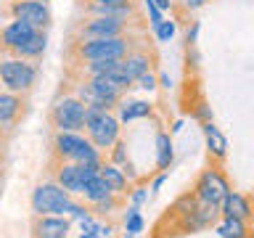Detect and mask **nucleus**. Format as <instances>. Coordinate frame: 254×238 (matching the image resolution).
<instances>
[{
	"instance_id": "nucleus-1",
	"label": "nucleus",
	"mask_w": 254,
	"mask_h": 238,
	"mask_svg": "<svg viewBox=\"0 0 254 238\" xmlns=\"http://www.w3.org/2000/svg\"><path fill=\"white\" fill-rule=\"evenodd\" d=\"M143 40H146V32H132V35H122V37H101V40L66 37L64 66H82V63H93V61H122Z\"/></svg>"
},
{
	"instance_id": "nucleus-2",
	"label": "nucleus",
	"mask_w": 254,
	"mask_h": 238,
	"mask_svg": "<svg viewBox=\"0 0 254 238\" xmlns=\"http://www.w3.org/2000/svg\"><path fill=\"white\" fill-rule=\"evenodd\" d=\"M132 32H146V21L140 19H109V16H85L69 27V37L77 40H101V37H122Z\"/></svg>"
},
{
	"instance_id": "nucleus-3",
	"label": "nucleus",
	"mask_w": 254,
	"mask_h": 238,
	"mask_svg": "<svg viewBox=\"0 0 254 238\" xmlns=\"http://www.w3.org/2000/svg\"><path fill=\"white\" fill-rule=\"evenodd\" d=\"M85 111L87 106L71 93H56L48 106V124L53 132H85Z\"/></svg>"
},
{
	"instance_id": "nucleus-4",
	"label": "nucleus",
	"mask_w": 254,
	"mask_h": 238,
	"mask_svg": "<svg viewBox=\"0 0 254 238\" xmlns=\"http://www.w3.org/2000/svg\"><path fill=\"white\" fill-rule=\"evenodd\" d=\"M101 164L103 162L77 164V162H61V159H51V156H48L45 172H48V178L56 180L64 190H69L74 198H79V196H82V190H85V185L101 172Z\"/></svg>"
},
{
	"instance_id": "nucleus-5",
	"label": "nucleus",
	"mask_w": 254,
	"mask_h": 238,
	"mask_svg": "<svg viewBox=\"0 0 254 238\" xmlns=\"http://www.w3.org/2000/svg\"><path fill=\"white\" fill-rule=\"evenodd\" d=\"M40 63L27 59H13V56H0V90L29 95L37 85Z\"/></svg>"
},
{
	"instance_id": "nucleus-6",
	"label": "nucleus",
	"mask_w": 254,
	"mask_h": 238,
	"mask_svg": "<svg viewBox=\"0 0 254 238\" xmlns=\"http://www.w3.org/2000/svg\"><path fill=\"white\" fill-rule=\"evenodd\" d=\"M85 135H87V140L106 156L109 148L122 138V122L117 119L114 111L87 109L85 111Z\"/></svg>"
},
{
	"instance_id": "nucleus-7",
	"label": "nucleus",
	"mask_w": 254,
	"mask_h": 238,
	"mask_svg": "<svg viewBox=\"0 0 254 238\" xmlns=\"http://www.w3.org/2000/svg\"><path fill=\"white\" fill-rule=\"evenodd\" d=\"M74 196L69 190H64L56 180H43L32 188V196H29V209L32 214H66Z\"/></svg>"
},
{
	"instance_id": "nucleus-8",
	"label": "nucleus",
	"mask_w": 254,
	"mask_h": 238,
	"mask_svg": "<svg viewBox=\"0 0 254 238\" xmlns=\"http://www.w3.org/2000/svg\"><path fill=\"white\" fill-rule=\"evenodd\" d=\"M3 16L8 21L19 19V21L32 24L35 29H45V32L51 29V24H53L51 5L37 3V0H8V3L3 5Z\"/></svg>"
},
{
	"instance_id": "nucleus-9",
	"label": "nucleus",
	"mask_w": 254,
	"mask_h": 238,
	"mask_svg": "<svg viewBox=\"0 0 254 238\" xmlns=\"http://www.w3.org/2000/svg\"><path fill=\"white\" fill-rule=\"evenodd\" d=\"M230 182L225 178V172H222V167L220 164H212V167H206V170L196 178L193 182V193L198 201H206V204H222L225 201V196L230 193Z\"/></svg>"
},
{
	"instance_id": "nucleus-10",
	"label": "nucleus",
	"mask_w": 254,
	"mask_h": 238,
	"mask_svg": "<svg viewBox=\"0 0 254 238\" xmlns=\"http://www.w3.org/2000/svg\"><path fill=\"white\" fill-rule=\"evenodd\" d=\"M29 114V95H16L8 90H0V127L5 135H13Z\"/></svg>"
},
{
	"instance_id": "nucleus-11",
	"label": "nucleus",
	"mask_w": 254,
	"mask_h": 238,
	"mask_svg": "<svg viewBox=\"0 0 254 238\" xmlns=\"http://www.w3.org/2000/svg\"><path fill=\"white\" fill-rule=\"evenodd\" d=\"M156 63H159L156 48L151 45L148 40H143V43L135 48V51H130V53L122 59V63H119V71L135 82V79H138L143 71H151V69L156 71Z\"/></svg>"
},
{
	"instance_id": "nucleus-12",
	"label": "nucleus",
	"mask_w": 254,
	"mask_h": 238,
	"mask_svg": "<svg viewBox=\"0 0 254 238\" xmlns=\"http://www.w3.org/2000/svg\"><path fill=\"white\" fill-rule=\"evenodd\" d=\"M71 225L66 214H32L29 238H69Z\"/></svg>"
},
{
	"instance_id": "nucleus-13",
	"label": "nucleus",
	"mask_w": 254,
	"mask_h": 238,
	"mask_svg": "<svg viewBox=\"0 0 254 238\" xmlns=\"http://www.w3.org/2000/svg\"><path fill=\"white\" fill-rule=\"evenodd\" d=\"M35 27L27 21H19V19H11L5 27H0V56H13L24 43H29L35 37Z\"/></svg>"
},
{
	"instance_id": "nucleus-14",
	"label": "nucleus",
	"mask_w": 254,
	"mask_h": 238,
	"mask_svg": "<svg viewBox=\"0 0 254 238\" xmlns=\"http://www.w3.org/2000/svg\"><path fill=\"white\" fill-rule=\"evenodd\" d=\"M85 143H87L85 132H53L48 156L61 159V162H74V156L79 154V148H82Z\"/></svg>"
},
{
	"instance_id": "nucleus-15",
	"label": "nucleus",
	"mask_w": 254,
	"mask_h": 238,
	"mask_svg": "<svg viewBox=\"0 0 254 238\" xmlns=\"http://www.w3.org/2000/svg\"><path fill=\"white\" fill-rule=\"evenodd\" d=\"M220 212L225 214V217L254 222V201L246 193H238V190H230V193L225 196V201L220 204Z\"/></svg>"
},
{
	"instance_id": "nucleus-16",
	"label": "nucleus",
	"mask_w": 254,
	"mask_h": 238,
	"mask_svg": "<svg viewBox=\"0 0 254 238\" xmlns=\"http://www.w3.org/2000/svg\"><path fill=\"white\" fill-rule=\"evenodd\" d=\"M204 127V138H206V154H209L212 164H222L228 159V138L220 132V127L214 122H206Z\"/></svg>"
},
{
	"instance_id": "nucleus-17",
	"label": "nucleus",
	"mask_w": 254,
	"mask_h": 238,
	"mask_svg": "<svg viewBox=\"0 0 254 238\" xmlns=\"http://www.w3.org/2000/svg\"><path fill=\"white\" fill-rule=\"evenodd\" d=\"M101 178L109 182V188L114 190V193H119V196H127L130 198V190H132V180L125 175V170L122 167H117V164H111L109 159H103V164H101Z\"/></svg>"
},
{
	"instance_id": "nucleus-18",
	"label": "nucleus",
	"mask_w": 254,
	"mask_h": 238,
	"mask_svg": "<svg viewBox=\"0 0 254 238\" xmlns=\"http://www.w3.org/2000/svg\"><path fill=\"white\" fill-rule=\"evenodd\" d=\"M114 111H117V119H119V122L127 124V122H132V119L151 117V114H154V106H151L148 101H135V98H127V95H125Z\"/></svg>"
},
{
	"instance_id": "nucleus-19",
	"label": "nucleus",
	"mask_w": 254,
	"mask_h": 238,
	"mask_svg": "<svg viewBox=\"0 0 254 238\" xmlns=\"http://www.w3.org/2000/svg\"><path fill=\"white\" fill-rule=\"evenodd\" d=\"M220 238H254V230H252V222H244V220H236V217H222L217 220L214 225Z\"/></svg>"
},
{
	"instance_id": "nucleus-20",
	"label": "nucleus",
	"mask_w": 254,
	"mask_h": 238,
	"mask_svg": "<svg viewBox=\"0 0 254 238\" xmlns=\"http://www.w3.org/2000/svg\"><path fill=\"white\" fill-rule=\"evenodd\" d=\"M45 48H48V32L45 29H37L35 37L29 40V43H24L19 51L13 53V59H27V61H43L45 56Z\"/></svg>"
},
{
	"instance_id": "nucleus-21",
	"label": "nucleus",
	"mask_w": 254,
	"mask_h": 238,
	"mask_svg": "<svg viewBox=\"0 0 254 238\" xmlns=\"http://www.w3.org/2000/svg\"><path fill=\"white\" fill-rule=\"evenodd\" d=\"M175 162V148H172V138L164 130L156 132V170L170 172V167Z\"/></svg>"
},
{
	"instance_id": "nucleus-22",
	"label": "nucleus",
	"mask_w": 254,
	"mask_h": 238,
	"mask_svg": "<svg viewBox=\"0 0 254 238\" xmlns=\"http://www.w3.org/2000/svg\"><path fill=\"white\" fill-rule=\"evenodd\" d=\"M125 204H127V196L111 193V196H106V198H103V201L93 204V206H90V212H93L98 220H111L117 212H122V209H125Z\"/></svg>"
},
{
	"instance_id": "nucleus-23",
	"label": "nucleus",
	"mask_w": 254,
	"mask_h": 238,
	"mask_svg": "<svg viewBox=\"0 0 254 238\" xmlns=\"http://www.w3.org/2000/svg\"><path fill=\"white\" fill-rule=\"evenodd\" d=\"M111 193H114V190L109 188V182L103 180L101 175H95V178H93V180L85 185V190H82V196H79V198H82V201H85L87 206H93V204L103 201V198L111 196Z\"/></svg>"
},
{
	"instance_id": "nucleus-24",
	"label": "nucleus",
	"mask_w": 254,
	"mask_h": 238,
	"mask_svg": "<svg viewBox=\"0 0 254 238\" xmlns=\"http://www.w3.org/2000/svg\"><path fill=\"white\" fill-rule=\"evenodd\" d=\"M188 114L193 117L198 124L214 122V117H212V106H209V103H206V98H204L201 93L190 95V103H188Z\"/></svg>"
},
{
	"instance_id": "nucleus-25",
	"label": "nucleus",
	"mask_w": 254,
	"mask_h": 238,
	"mask_svg": "<svg viewBox=\"0 0 254 238\" xmlns=\"http://www.w3.org/2000/svg\"><path fill=\"white\" fill-rule=\"evenodd\" d=\"M143 228H146V220L140 214V206L132 204L130 209H125V238H135L143 233Z\"/></svg>"
},
{
	"instance_id": "nucleus-26",
	"label": "nucleus",
	"mask_w": 254,
	"mask_h": 238,
	"mask_svg": "<svg viewBox=\"0 0 254 238\" xmlns=\"http://www.w3.org/2000/svg\"><path fill=\"white\" fill-rule=\"evenodd\" d=\"M106 159L111 164H117V167H125V164H130V156H127V143L119 138L114 146L109 148V154H106Z\"/></svg>"
},
{
	"instance_id": "nucleus-27",
	"label": "nucleus",
	"mask_w": 254,
	"mask_h": 238,
	"mask_svg": "<svg viewBox=\"0 0 254 238\" xmlns=\"http://www.w3.org/2000/svg\"><path fill=\"white\" fill-rule=\"evenodd\" d=\"M90 206H87L82 198H74V201H71V206H69V212H66V217L71 220V222H82L85 217H90Z\"/></svg>"
},
{
	"instance_id": "nucleus-28",
	"label": "nucleus",
	"mask_w": 254,
	"mask_h": 238,
	"mask_svg": "<svg viewBox=\"0 0 254 238\" xmlns=\"http://www.w3.org/2000/svg\"><path fill=\"white\" fill-rule=\"evenodd\" d=\"M175 32H178V24H175L172 19H164L159 27H154V37L159 40V43H170V40L175 37Z\"/></svg>"
},
{
	"instance_id": "nucleus-29",
	"label": "nucleus",
	"mask_w": 254,
	"mask_h": 238,
	"mask_svg": "<svg viewBox=\"0 0 254 238\" xmlns=\"http://www.w3.org/2000/svg\"><path fill=\"white\" fill-rule=\"evenodd\" d=\"M135 87H140V90H146V93H154L156 87H159V74L154 69L151 71H143V74L135 79Z\"/></svg>"
},
{
	"instance_id": "nucleus-30",
	"label": "nucleus",
	"mask_w": 254,
	"mask_h": 238,
	"mask_svg": "<svg viewBox=\"0 0 254 238\" xmlns=\"http://www.w3.org/2000/svg\"><path fill=\"white\" fill-rule=\"evenodd\" d=\"M143 8H146V16H148L151 27H159V24L164 21V11L154 3V0H143Z\"/></svg>"
},
{
	"instance_id": "nucleus-31",
	"label": "nucleus",
	"mask_w": 254,
	"mask_h": 238,
	"mask_svg": "<svg viewBox=\"0 0 254 238\" xmlns=\"http://www.w3.org/2000/svg\"><path fill=\"white\" fill-rule=\"evenodd\" d=\"M77 8L85 5H122V3H140V0H74Z\"/></svg>"
},
{
	"instance_id": "nucleus-32",
	"label": "nucleus",
	"mask_w": 254,
	"mask_h": 238,
	"mask_svg": "<svg viewBox=\"0 0 254 238\" xmlns=\"http://www.w3.org/2000/svg\"><path fill=\"white\" fill-rule=\"evenodd\" d=\"M198 32H201V24H198V21H190L188 29H186V48L198 43Z\"/></svg>"
},
{
	"instance_id": "nucleus-33",
	"label": "nucleus",
	"mask_w": 254,
	"mask_h": 238,
	"mask_svg": "<svg viewBox=\"0 0 254 238\" xmlns=\"http://www.w3.org/2000/svg\"><path fill=\"white\" fill-rule=\"evenodd\" d=\"M130 198H132V204H135V206H143V204L148 201V190L143 188V185H132Z\"/></svg>"
},
{
	"instance_id": "nucleus-34",
	"label": "nucleus",
	"mask_w": 254,
	"mask_h": 238,
	"mask_svg": "<svg viewBox=\"0 0 254 238\" xmlns=\"http://www.w3.org/2000/svg\"><path fill=\"white\" fill-rule=\"evenodd\" d=\"M186 61H188V66L190 69H198V63H201V56H198V51H196V45H188L186 48Z\"/></svg>"
},
{
	"instance_id": "nucleus-35",
	"label": "nucleus",
	"mask_w": 254,
	"mask_h": 238,
	"mask_svg": "<svg viewBox=\"0 0 254 238\" xmlns=\"http://www.w3.org/2000/svg\"><path fill=\"white\" fill-rule=\"evenodd\" d=\"M167 178H170V172H159L156 178H154V182H151V193L156 196V193H159V188L164 185V180H167Z\"/></svg>"
},
{
	"instance_id": "nucleus-36",
	"label": "nucleus",
	"mask_w": 254,
	"mask_h": 238,
	"mask_svg": "<svg viewBox=\"0 0 254 238\" xmlns=\"http://www.w3.org/2000/svg\"><path fill=\"white\" fill-rule=\"evenodd\" d=\"M209 0H183V8L186 11H198V8H204Z\"/></svg>"
},
{
	"instance_id": "nucleus-37",
	"label": "nucleus",
	"mask_w": 254,
	"mask_h": 238,
	"mask_svg": "<svg viewBox=\"0 0 254 238\" xmlns=\"http://www.w3.org/2000/svg\"><path fill=\"white\" fill-rule=\"evenodd\" d=\"M159 87H164V90H170V87H172V79H170V74H164V71L159 74Z\"/></svg>"
},
{
	"instance_id": "nucleus-38",
	"label": "nucleus",
	"mask_w": 254,
	"mask_h": 238,
	"mask_svg": "<svg viewBox=\"0 0 254 238\" xmlns=\"http://www.w3.org/2000/svg\"><path fill=\"white\" fill-rule=\"evenodd\" d=\"M154 3L162 8V11H172V8H175V0H154Z\"/></svg>"
},
{
	"instance_id": "nucleus-39",
	"label": "nucleus",
	"mask_w": 254,
	"mask_h": 238,
	"mask_svg": "<svg viewBox=\"0 0 254 238\" xmlns=\"http://www.w3.org/2000/svg\"><path fill=\"white\" fill-rule=\"evenodd\" d=\"M79 238H101L98 233H79Z\"/></svg>"
},
{
	"instance_id": "nucleus-40",
	"label": "nucleus",
	"mask_w": 254,
	"mask_h": 238,
	"mask_svg": "<svg viewBox=\"0 0 254 238\" xmlns=\"http://www.w3.org/2000/svg\"><path fill=\"white\" fill-rule=\"evenodd\" d=\"M8 138H11V135H5V130L0 127V140H8Z\"/></svg>"
},
{
	"instance_id": "nucleus-41",
	"label": "nucleus",
	"mask_w": 254,
	"mask_h": 238,
	"mask_svg": "<svg viewBox=\"0 0 254 238\" xmlns=\"http://www.w3.org/2000/svg\"><path fill=\"white\" fill-rule=\"evenodd\" d=\"M37 3H51V0H37Z\"/></svg>"
},
{
	"instance_id": "nucleus-42",
	"label": "nucleus",
	"mask_w": 254,
	"mask_h": 238,
	"mask_svg": "<svg viewBox=\"0 0 254 238\" xmlns=\"http://www.w3.org/2000/svg\"><path fill=\"white\" fill-rule=\"evenodd\" d=\"M0 167H3V164H0ZM0 172H3V170H0Z\"/></svg>"
}]
</instances>
